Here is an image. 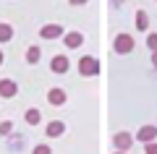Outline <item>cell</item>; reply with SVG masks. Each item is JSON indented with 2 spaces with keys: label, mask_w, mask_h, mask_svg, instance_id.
<instances>
[{
  "label": "cell",
  "mask_w": 157,
  "mask_h": 154,
  "mask_svg": "<svg viewBox=\"0 0 157 154\" xmlns=\"http://www.w3.org/2000/svg\"><path fill=\"white\" fill-rule=\"evenodd\" d=\"M131 144H134V136H131L128 131H121V133H115V136H113V146H115L118 152H128Z\"/></svg>",
  "instance_id": "cell-2"
},
{
  "label": "cell",
  "mask_w": 157,
  "mask_h": 154,
  "mask_svg": "<svg viewBox=\"0 0 157 154\" xmlns=\"http://www.w3.org/2000/svg\"><path fill=\"white\" fill-rule=\"evenodd\" d=\"M136 29H139V32H147V29H149V16H147L144 11H136Z\"/></svg>",
  "instance_id": "cell-11"
},
{
  "label": "cell",
  "mask_w": 157,
  "mask_h": 154,
  "mask_svg": "<svg viewBox=\"0 0 157 154\" xmlns=\"http://www.w3.org/2000/svg\"><path fill=\"white\" fill-rule=\"evenodd\" d=\"M39 120H42V112L39 110H26V123L29 126H39Z\"/></svg>",
  "instance_id": "cell-14"
},
{
  "label": "cell",
  "mask_w": 157,
  "mask_h": 154,
  "mask_svg": "<svg viewBox=\"0 0 157 154\" xmlns=\"http://www.w3.org/2000/svg\"><path fill=\"white\" fill-rule=\"evenodd\" d=\"M47 102H50L52 107H63L66 105V92H63V89H50V92H47Z\"/></svg>",
  "instance_id": "cell-7"
},
{
  "label": "cell",
  "mask_w": 157,
  "mask_h": 154,
  "mask_svg": "<svg viewBox=\"0 0 157 154\" xmlns=\"http://www.w3.org/2000/svg\"><path fill=\"white\" fill-rule=\"evenodd\" d=\"M131 50H134V39H131V34H118V37H115V52H118V55H128Z\"/></svg>",
  "instance_id": "cell-3"
},
{
  "label": "cell",
  "mask_w": 157,
  "mask_h": 154,
  "mask_svg": "<svg viewBox=\"0 0 157 154\" xmlns=\"http://www.w3.org/2000/svg\"><path fill=\"white\" fill-rule=\"evenodd\" d=\"M152 63H155V66H157V52H152Z\"/></svg>",
  "instance_id": "cell-20"
},
{
  "label": "cell",
  "mask_w": 157,
  "mask_h": 154,
  "mask_svg": "<svg viewBox=\"0 0 157 154\" xmlns=\"http://www.w3.org/2000/svg\"><path fill=\"white\" fill-rule=\"evenodd\" d=\"M50 68H52V73H66L68 71V58L66 55H55L52 63H50Z\"/></svg>",
  "instance_id": "cell-10"
},
{
  "label": "cell",
  "mask_w": 157,
  "mask_h": 154,
  "mask_svg": "<svg viewBox=\"0 0 157 154\" xmlns=\"http://www.w3.org/2000/svg\"><path fill=\"white\" fill-rule=\"evenodd\" d=\"M39 37L42 39H58V37H63V26L60 24H47V26H42Z\"/></svg>",
  "instance_id": "cell-5"
},
{
  "label": "cell",
  "mask_w": 157,
  "mask_h": 154,
  "mask_svg": "<svg viewBox=\"0 0 157 154\" xmlns=\"http://www.w3.org/2000/svg\"><path fill=\"white\" fill-rule=\"evenodd\" d=\"M32 154H52V149L47 146V144H37V146L32 149Z\"/></svg>",
  "instance_id": "cell-15"
},
{
  "label": "cell",
  "mask_w": 157,
  "mask_h": 154,
  "mask_svg": "<svg viewBox=\"0 0 157 154\" xmlns=\"http://www.w3.org/2000/svg\"><path fill=\"white\" fill-rule=\"evenodd\" d=\"M45 133H47L50 138H58V136H63V133H66V123H60V120H52V123H47Z\"/></svg>",
  "instance_id": "cell-8"
},
{
  "label": "cell",
  "mask_w": 157,
  "mask_h": 154,
  "mask_svg": "<svg viewBox=\"0 0 157 154\" xmlns=\"http://www.w3.org/2000/svg\"><path fill=\"white\" fill-rule=\"evenodd\" d=\"M18 94V84L16 81H11V78H3L0 81V97L3 99H11V97H16Z\"/></svg>",
  "instance_id": "cell-4"
},
{
  "label": "cell",
  "mask_w": 157,
  "mask_h": 154,
  "mask_svg": "<svg viewBox=\"0 0 157 154\" xmlns=\"http://www.w3.org/2000/svg\"><path fill=\"white\" fill-rule=\"evenodd\" d=\"M13 131V123L11 120H6V123H0V133H3V136H8V133Z\"/></svg>",
  "instance_id": "cell-17"
},
{
  "label": "cell",
  "mask_w": 157,
  "mask_h": 154,
  "mask_svg": "<svg viewBox=\"0 0 157 154\" xmlns=\"http://www.w3.org/2000/svg\"><path fill=\"white\" fill-rule=\"evenodd\" d=\"M0 66H3V52H0Z\"/></svg>",
  "instance_id": "cell-22"
},
{
  "label": "cell",
  "mask_w": 157,
  "mask_h": 154,
  "mask_svg": "<svg viewBox=\"0 0 157 154\" xmlns=\"http://www.w3.org/2000/svg\"><path fill=\"white\" fill-rule=\"evenodd\" d=\"M78 73H81V76H97V73H100L97 58H92V55L81 58V60H78Z\"/></svg>",
  "instance_id": "cell-1"
},
{
  "label": "cell",
  "mask_w": 157,
  "mask_h": 154,
  "mask_svg": "<svg viewBox=\"0 0 157 154\" xmlns=\"http://www.w3.org/2000/svg\"><path fill=\"white\" fill-rule=\"evenodd\" d=\"M71 3H73V6H84L86 0H71Z\"/></svg>",
  "instance_id": "cell-19"
},
{
  "label": "cell",
  "mask_w": 157,
  "mask_h": 154,
  "mask_svg": "<svg viewBox=\"0 0 157 154\" xmlns=\"http://www.w3.org/2000/svg\"><path fill=\"white\" fill-rule=\"evenodd\" d=\"M39 58H42V50L34 44V47H29V52H26V63H39Z\"/></svg>",
  "instance_id": "cell-13"
},
{
  "label": "cell",
  "mask_w": 157,
  "mask_h": 154,
  "mask_svg": "<svg viewBox=\"0 0 157 154\" xmlns=\"http://www.w3.org/2000/svg\"><path fill=\"white\" fill-rule=\"evenodd\" d=\"M144 152H147V154H157V141H149V144H144Z\"/></svg>",
  "instance_id": "cell-18"
},
{
  "label": "cell",
  "mask_w": 157,
  "mask_h": 154,
  "mask_svg": "<svg viewBox=\"0 0 157 154\" xmlns=\"http://www.w3.org/2000/svg\"><path fill=\"white\" fill-rule=\"evenodd\" d=\"M13 39V26L11 24H0V42H11Z\"/></svg>",
  "instance_id": "cell-12"
},
{
  "label": "cell",
  "mask_w": 157,
  "mask_h": 154,
  "mask_svg": "<svg viewBox=\"0 0 157 154\" xmlns=\"http://www.w3.org/2000/svg\"><path fill=\"white\" fill-rule=\"evenodd\" d=\"M113 154H128V152H118V149H115V152H113Z\"/></svg>",
  "instance_id": "cell-21"
},
{
  "label": "cell",
  "mask_w": 157,
  "mask_h": 154,
  "mask_svg": "<svg viewBox=\"0 0 157 154\" xmlns=\"http://www.w3.org/2000/svg\"><path fill=\"white\" fill-rule=\"evenodd\" d=\"M136 138H139L141 144L155 141V138H157V128H155V126H141L139 131H136Z\"/></svg>",
  "instance_id": "cell-6"
},
{
  "label": "cell",
  "mask_w": 157,
  "mask_h": 154,
  "mask_svg": "<svg viewBox=\"0 0 157 154\" xmlns=\"http://www.w3.org/2000/svg\"><path fill=\"white\" fill-rule=\"evenodd\" d=\"M81 44H84V34L81 32H68L66 34V47L76 50V47H81Z\"/></svg>",
  "instance_id": "cell-9"
},
{
  "label": "cell",
  "mask_w": 157,
  "mask_h": 154,
  "mask_svg": "<svg viewBox=\"0 0 157 154\" xmlns=\"http://www.w3.org/2000/svg\"><path fill=\"white\" fill-rule=\"evenodd\" d=\"M147 47H149L152 52H157V34H149V37H147Z\"/></svg>",
  "instance_id": "cell-16"
}]
</instances>
